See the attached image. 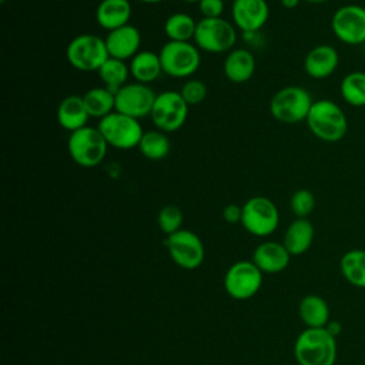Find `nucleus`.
<instances>
[{
	"instance_id": "1",
	"label": "nucleus",
	"mask_w": 365,
	"mask_h": 365,
	"mask_svg": "<svg viewBox=\"0 0 365 365\" xmlns=\"http://www.w3.org/2000/svg\"><path fill=\"white\" fill-rule=\"evenodd\" d=\"M336 336L327 328H305L294 344V356L299 365H334Z\"/></svg>"
},
{
	"instance_id": "2",
	"label": "nucleus",
	"mask_w": 365,
	"mask_h": 365,
	"mask_svg": "<svg viewBox=\"0 0 365 365\" xmlns=\"http://www.w3.org/2000/svg\"><path fill=\"white\" fill-rule=\"evenodd\" d=\"M305 121L309 131L325 143H336L342 140L348 131L345 113L331 100L314 101Z\"/></svg>"
},
{
	"instance_id": "3",
	"label": "nucleus",
	"mask_w": 365,
	"mask_h": 365,
	"mask_svg": "<svg viewBox=\"0 0 365 365\" xmlns=\"http://www.w3.org/2000/svg\"><path fill=\"white\" fill-rule=\"evenodd\" d=\"M107 150L108 144L97 127L78 128L70 133L67 140V151L71 160L83 168L100 165L107 155Z\"/></svg>"
},
{
	"instance_id": "4",
	"label": "nucleus",
	"mask_w": 365,
	"mask_h": 365,
	"mask_svg": "<svg viewBox=\"0 0 365 365\" xmlns=\"http://www.w3.org/2000/svg\"><path fill=\"white\" fill-rule=\"evenodd\" d=\"M163 73L174 78H190L201 64V51L192 41H171L158 51Z\"/></svg>"
},
{
	"instance_id": "5",
	"label": "nucleus",
	"mask_w": 365,
	"mask_h": 365,
	"mask_svg": "<svg viewBox=\"0 0 365 365\" xmlns=\"http://www.w3.org/2000/svg\"><path fill=\"white\" fill-rule=\"evenodd\" d=\"M237 27L224 17L201 19L197 21L194 44L200 51L208 54H221L232 50L237 41Z\"/></svg>"
},
{
	"instance_id": "6",
	"label": "nucleus",
	"mask_w": 365,
	"mask_h": 365,
	"mask_svg": "<svg viewBox=\"0 0 365 365\" xmlns=\"http://www.w3.org/2000/svg\"><path fill=\"white\" fill-rule=\"evenodd\" d=\"M66 57L71 67L88 73L98 71L110 56L104 38L97 34L83 33L70 40L66 48Z\"/></svg>"
},
{
	"instance_id": "7",
	"label": "nucleus",
	"mask_w": 365,
	"mask_h": 365,
	"mask_svg": "<svg viewBox=\"0 0 365 365\" xmlns=\"http://www.w3.org/2000/svg\"><path fill=\"white\" fill-rule=\"evenodd\" d=\"M97 128L103 134L108 147L117 150L138 148L144 134L140 120L115 110L101 118L97 124Z\"/></svg>"
},
{
	"instance_id": "8",
	"label": "nucleus",
	"mask_w": 365,
	"mask_h": 365,
	"mask_svg": "<svg viewBox=\"0 0 365 365\" xmlns=\"http://www.w3.org/2000/svg\"><path fill=\"white\" fill-rule=\"evenodd\" d=\"M312 103L311 94L304 87L287 86L271 97L269 113L279 123L297 124L307 120Z\"/></svg>"
},
{
	"instance_id": "9",
	"label": "nucleus",
	"mask_w": 365,
	"mask_h": 365,
	"mask_svg": "<svg viewBox=\"0 0 365 365\" xmlns=\"http://www.w3.org/2000/svg\"><path fill=\"white\" fill-rule=\"evenodd\" d=\"M279 224V211L272 200L264 195L248 198L242 204L241 225L255 237L271 235Z\"/></svg>"
},
{
	"instance_id": "10",
	"label": "nucleus",
	"mask_w": 365,
	"mask_h": 365,
	"mask_svg": "<svg viewBox=\"0 0 365 365\" xmlns=\"http://www.w3.org/2000/svg\"><path fill=\"white\" fill-rule=\"evenodd\" d=\"M188 104L175 90H165L157 94L150 118L157 130L173 133L180 130L188 117Z\"/></svg>"
},
{
	"instance_id": "11",
	"label": "nucleus",
	"mask_w": 365,
	"mask_h": 365,
	"mask_svg": "<svg viewBox=\"0 0 365 365\" xmlns=\"http://www.w3.org/2000/svg\"><path fill=\"white\" fill-rule=\"evenodd\" d=\"M262 285V272L252 261H237L225 272L224 288L227 294L238 301L252 298Z\"/></svg>"
},
{
	"instance_id": "12",
	"label": "nucleus",
	"mask_w": 365,
	"mask_h": 365,
	"mask_svg": "<svg viewBox=\"0 0 365 365\" xmlns=\"http://www.w3.org/2000/svg\"><path fill=\"white\" fill-rule=\"evenodd\" d=\"M171 259L184 269L198 268L205 257V250L201 238L190 231L181 228L180 231L167 235L164 241Z\"/></svg>"
},
{
	"instance_id": "13",
	"label": "nucleus",
	"mask_w": 365,
	"mask_h": 365,
	"mask_svg": "<svg viewBox=\"0 0 365 365\" xmlns=\"http://www.w3.org/2000/svg\"><path fill=\"white\" fill-rule=\"evenodd\" d=\"M157 94L148 84L127 83L115 93V111L133 118H144L151 114Z\"/></svg>"
},
{
	"instance_id": "14",
	"label": "nucleus",
	"mask_w": 365,
	"mask_h": 365,
	"mask_svg": "<svg viewBox=\"0 0 365 365\" xmlns=\"http://www.w3.org/2000/svg\"><path fill=\"white\" fill-rule=\"evenodd\" d=\"M331 29L336 38L345 44H364L365 9L358 4H346L339 7L331 19Z\"/></svg>"
},
{
	"instance_id": "15",
	"label": "nucleus",
	"mask_w": 365,
	"mask_h": 365,
	"mask_svg": "<svg viewBox=\"0 0 365 365\" xmlns=\"http://www.w3.org/2000/svg\"><path fill=\"white\" fill-rule=\"evenodd\" d=\"M231 17L241 33L259 31L268 21L269 6L267 0H234Z\"/></svg>"
},
{
	"instance_id": "16",
	"label": "nucleus",
	"mask_w": 365,
	"mask_h": 365,
	"mask_svg": "<svg viewBox=\"0 0 365 365\" xmlns=\"http://www.w3.org/2000/svg\"><path fill=\"white\" fill-rule=\"evenodd\" d=\"M108 56L118 60H131L141 46V33L133 24H125L111 30L104 37Z\"/></svg>"
},
{
	"instance_id": "17",
	"label": "nucleus",
	"mask_w": 365,
	"mask_h": 365,
	"mask_svg": "<svg viewBox=\"0 0 365 365\" xmlns=\"http://www.w3.org/2000/svg\"><path fill=\"white\" fill-rule=\"evenodd\" d=\"M291 254L282 242L264 241L252 254V262L261 269V272L277 274L284 271L289 264Z\"/></svg>"
},
{
	"instance_id": "18",
	"label": "nucleus",
	"mask_w": 365,
	"mask_h": 365,
	"mask_svg": "<svg viewBox=\"0 0 365 365\" xmlns=\"http://www.w3.org/2000/svg\"><path fill=\"white\" fill-rule=\"evenodd\" d=\"M338 51L329 44H319L311 48L304 60L305 73L317 80L329 77L338 67Z\"/></svg>"
},
{
	"instance_id": "19",
	"label": "nucleus",
	"mask_w": 365,
	"mask_h": 365,
	"mask_svg": "<svg viewBox=\"0 0 365 365\" xmlns=\"http://www.w3.org/2000/svg\"><path fill=\"white\" fill-rule=\"evenodd\" d=\"M133 7L130 0H101L96 9V21L107 33L130 24Z\"/></svg>"
},
{
	"instance_id": "20",
	"label": "nucleus",
	"mask_w": 365,
	"mask_h": 365,
	"mask_svg": "<svg viewBox=\"0 0 365 365\" xmlns=\"http://www.w3.org/2000/svg\"><path fill=\"white\" fill-rule=\"evenodd\" d=\"M90 114L86 108L83 96L71 94L64 97L57 107V121L61 128L73 133L87 125Z\"/></svg>"
},
{
	"instance_id": "21",
	"label": "nucleus",
	"mask_w": 365,
	"mask_h": 365,
	"mask_svg": "<svg viewBox=\"0 0 365 365\" xmlns=\"http://www.w3.org/2000/svg\"><path fill=\"white\" fill-rule=\"evenodd\" d=\"M224 76L232 83L248 81L255 71V57L248 48H232L222 64Z\"/></svg>"
},
{
	"instance_id": "22",
	"label": "nucleus",
	"mask_w": 365,
	"mask_h": 365,
	"mask_svg": "<svg viewBox=\"0 0 365 365\" xmlns=\"http://www.w3.org/2000/svg\"><path fill=\"white\" fill-rule=\"evenodd\" d=\"M315 230L308 218H295L284 234L282 244L291 255H301L312 245Z\"/></svg>"
},
{
	"instance_id": "23",
	"label": "nucleus",
	"mask_w": 365,
	"mask_h": 365,
	"mask_svg": "<svg viewBox=\"0 0 365 365\" xmlns=\"http://www.w3.org/2000/svg\"><path fill=\"white\" fill-rule=\"evenodd\" d=\"M130 74L137 83L150 84L163 74L160 56L151 50H140L128 63Z\"/></svg>"
},
{
	"instance_id": "24",
	"label": "nucleus",
	"mask_w": 365,
	"mask_h": 365,
	"mask_svg": "<svg viewBox=\"0 0 365 365\" xmlns=\"http://www.w3.org/2000/svg\"><path fill=\"white\" fill-rule=\"evenodd\" d=\"M298 315L307 328H325L329 322L328 302L315 294L305 295L299 301Z\"/></svg>"
},
{
	"instance_id": "25",
	"label": "nucleus",
	"mask_w": 365,
	"mask_h": 365,
	"mask_svg": "<svg viewBox=\"0 0 365 365\" xmlns=\"http://www.w3.org/2000/svg\"><path fill=\"white\" fill-rule=\"evenodd\" d=\"M86 108L93 118H104L115 110V93L107 87H93L83 94Z\"/></svg>"
},
{
	"instance_id": "26",
	"label": "nucleus",
	"mask_w": 365,
	"mask_h": 365,
	"mask_svg": "<svg viewBox=\"0 0 365 365\" xmlns=\"http://www.w3.org/2000/svg\"><path fill=\"white\" fill-rule=\"evenodd\" d=\"M197 21L188 13L177 11L170 14L164 21V33L171 41H191L194 40Z\"/></svg>"
},
{
	"instance_id": "27",
	"label": "nucleus",
	"mask_w": 365,
	"mask_h": 365,
	"mask_svg": "<svg viewBox=\"0 0 365 365\" xmlns=\"http://www.w3.org/2000/svg\"><path fill=\"white\" fill-rule=\"evenodd\" d=\"M342 277L356 288H365V250H349L341 261Z\"/></svg>"
},
{
	"instance_id": "28",
	"label": "nucleus",
	"mask_w": 365,
	"mask_h": 365,
	"mask_svg": "<svg viewBox=\"0 0 365 365\" xmlns=\"http://www.w3.org/2000/svg\"><path fill=\"white\" fill-rule=\"evenodd\" d=\"M97 74L103 81L104 87H107L113 93H117L123 86H125L128 83V77L131 76L128 63L113 57L107 58V61L98 68Z\"/></svg>"
},
{
	"instance_id": "29",
	"label": "nucleus",
	"mask_w": 365,
	"mask_h": 365,
	"mask_svg": "<svg viewBox=\"0 0 365 365\" xmlns=\"http://www.w3.org/2000/svg\"><path fill=\"white\" fill-rule=\"evenodd\" d=\"M138 150L145 158L151 161H158L170 154L171 143L167 133L160 131L157 128L148 130L144 131L141 141L138 144Z\"/></svg>"
},
{
	"instance_id": "30",
	"label": "nucleus",
	"mask_w": 365,
	"mask_h": 365,
	"mask_svg": "<svg viewBox=\"0 0 365 365\" xmlns=\"http://www.w3.org/2000/svg\"><path fill=\"white\" fill-rule=\"evenodd\" d=\"M341 96L345 103L354 107L365 106V73L352 71L346 74L339 86Z\"/></svg>"
},
{
	"instance_id": "31",
	"label": "nucleus",
	"mask_w": 365,
	"mask_h": 365,
	"mask_svg": "<svg viewBox=\"0 0 365 365\" xmlns=\"http://www.w3.org/2000/svg\"><path fill=\"white\" fill-rule=\"evenodd\" d=\"M182 220H184V215L181 208L174 204L164 205L157 215V224L160 230L167 235H171L180 231L182 225Z\"/></svg>"
},
{
	"instance_id": "32",
	"label": "nucleus",
	"mask_w": 365,
	"mask_h": 365,
	"mask_svg": "<svg viewBox=\"0 0 365 365\" xmlns=\"http://www.w3.org/2000/svg\"><path fill=\"white\" fill-rule=\"evenodd\" d=\"M289 207L297 218H307L315 208V197L309 190L299 188L291 195Z\"/></svg>"
},
{
	"instance_id": "33",
	"label": "nucleus",
	"mask_w": 365,
	"mask_h": 365,
	"mask_svg": "<svg viewBox=\"0 0 365 365\" xmlns=\"http://www.w3.org/2000/svg\"><path fill=\"white\" fill-rule=\"evenodd\" d=\"M180 94L188 106H197L207 97V86L198 78H188L180 88Z\"/></svg>"
},
{
	"instance_id": "34",
	"label": "nucleus",
	"mask_w": 365,
	"mask_h": 365,
	"mask_svg": "<svg viewBox=\"0 0 365 365\" xmlns=\"http://www.w3.org/2000/svg\"><path fill=\"white\" fill-rule=\"evenodd\" d=\"M224 0H201L198 3V10L204 19L222 17Z\"/></svg>"
},
{
	"instance_id": "35",
	"label": "nucleus",
	"mask_w": 365,
	"mask_h": 365,
	"mask_svg": "<svg viewBox=\"0 0 365 365\" xmlns=\"http://www.w3.org/2000/svg\"><path fill=\"white\" fill-rule=\"evenodd\" d=\"M241 217H242V205L240 207L237 204H228L222 210V218L228 224L241 222Z\"/></svg>"
},
{
	"instance_id": "36",
	"label": "nucleus",
	"mask_w": 365,
	"mask_h": 365,
	"mask_svg": "<svg viewBox=\"0 0 365 365\" xmlns=\"http://www.w3.org/2000/svg\"><path fill=\"white\" fill-rule=\"evenodd\" d=\"M334 336H336L341 332V325L338 322H328V325L325 327Z\"/></svg>"
},
{
	"instance_id": "37",
	"label": "nucleus",
	"mask_w": 365,
	"mask_h": 365,
	"mask_svg": "<svg viewBox=\"0 0 365 365\" xmlns=\"http://www.w3.org/2000/svg\"><path fill=\"white\" fill-rule=\"evenodd\" d=\"M279 1H281V6H282V7L289 9V10L298 7L299 3H301V0H279Z\"/></svg>"
},
{
	"instance_id": "38",
	"label": "nucleus",
	"mask_w": 365,
	"mask_h": 365,
	"mask_svg": "<svg viewBox=\"0 0 365 365\" xmlns=\"http://www.w3.org/2000/svg\"><path fill=\"white\" fill-rule=\"evenodd\" d=\"M140 3H145V4H155V3H161L164 0H137Z\"/></svg>"
},
{
	"instance_id": "39",
	"label": "nucleus",
	"mask_w": 365,
	"mask_h": 365,
	"mask_svg": "<svg viewBox=\"0 0 365 365\" xmlns=\"http://www.w3.org/2000/svg\"><path fill=\"white\" fill-rule=\"evenodd\" d=\"M304 1L311 3V4H319V3H325V1H328V0H304Z\"/></svg>"
},
{
	"instance_id": "40",
	"label": "nucleus",
	"mask_w": 365,
	"mask_h": 365,
	"mask_svg": "<svg viewBox=\"0 0 365 365\" xmlns=\"http://www.w3.org/2000/svg\"><path fill=\"white\" fill-rule=\"evenodd\" d=\"M181 1H184V3H197L198 4L201 0H181Z\"/></svg>"
},
{
	"instance_id": "41",
	"label": "nucleus",
	"mask_w": 365,
	"mask_h": 365,
	"mask_svg": "<svg viewBox=\"0 0 365 365\" xmlns=\"http://www.w3.org/2000/svg\"><path fill=\"white\" fill-rule=\"evenodd\" d=\"M364 54H365V43H364Z\"/></svg>"
},
{
	"instance_id": "42",
	"label": "nucleus",
	"mask_w": 365,
	"mask_h": 365,
	"mask_svg": "<svg viewBox=\"0 0 365 365\" xmlns=\"http://www.w3.org/2000/svg\"><path fill=\"white\" fill-rule=\"evenodd\" d=\"M224 1H234V0H224Z\"/></svg>"
},
{
	"instance_id": "43",
	"label": "nucleus",
	"mask_w": 365,
	"mask_h": 365,
	"mask_svg": "<svg viewBox=\"0 0 365 365\" xmlns=\"http://www.w3.org/2000/svg\"><path fill=\"white\" fill-rule=\"evenodd\" d=\"M0 1H1V3H4V1H6V0H0Z\"/></svg>"
}]
</instances>
